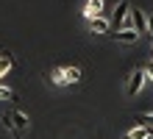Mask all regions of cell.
Returning a JSON list of instances; mask_svg holds the SVG:
<instances>
[{
	"mask_svg": "<svg viewBox=\"0 0 153 139\" xmlns=\"http://www.w3.org/2000/svg\"><path fill=\"white\" fill-rule=\"evenodd\" d=\"M145 81H148V72H145V67L131 70L128 83H125V95H128V97H137L139 92H142V86H145Z\"/></svg>",
	"mask_w": 153,
	"mask_h": 139,
	"instance_id": "obj_1",
	"label": "cell"
},
{
	"mask_svg": "<svg viewBox=\"0 0 153 139\" xmlns=\"http://www.w3.org/2000/svg\"><path fill=\"white\" fill-rule=\"evenodd\" d=\"M11 114V125H14V139H22L25 134H28V125H31V120H28V114L25 111H20V109H14V111H8Z\"/></svg>",
	"mask_w": 153,
	"mask_h": 139,
	"instance_id": "obj_2",
	"label": "cell"
},
{
	"mask_svg": "<svg viewBox=\"0 0 153 139\" xmlns=\"http://www.w3.org/2000/svg\"><path fill=\"white\" fill-rule=\"evenodd\" d=\"M128 22H131V28H134L139 36H142V33H148V17H145V11H142V8H131Z\"/></svg>",
	"mask_w": 153,
	"mask_h": 139,
	"instance_id": "obj_3",
	"label": "cell"
},
{
	"mask_svg": "<svg viewBox=\"0 0 153 139\" xmlns=\"http://www.w3.org/2000/svg\"><path fill=\"white\" fill-rule=\"evenodd\" d=\"M128 14H131V3H128V0H120V3H117V8H114L111 25L123 28V25H125V20H128Z\"/></svg>",
	"mask_w": 153,
	"mask_h": 139,
	"instance_id": "obj_4",
	"label": "cell"
},
{
	"mask_svg": "<svg viewBox=\"0 0 153 139\" xmlns=\"http://www.w3.org/2000/svg\"><path fill=\"white\" fill-rule=\"evenodd\" d=\"M114 42H120V45H137L139 42V33L134 31V28H120V31H114Z\"/></svg>",
	"mask_w": 153,
	"mask_h": 139,
	"instance_id": "obj_5",
	"label": "cell"
},
{
	"mask_svg": "<svg viewBox=\"0 0 153 139\" xmlns=\"http://www.w3.org/2000/svg\"><path fill=\"white\" fill-rule=\"evenodd\" d=\"M84 17H86V22H89V20H95V17H103V0H86V6H84Z\"/></svg>",
	"mask_w": 153,
	"mask_h": 139,
	"instance_id": "obj_6",
	"label": "cell"
},
{
	"mask_svg": "<svg viewBox=\"0 0 153 139\" xmlns=\"http://www.w3.org/2000/svg\"><path fill=\"white\" fill-rule=\"evenodd\" d=\"M89 31H92V33H109L111 22L106 20V17H95V20H89Z\"/></svg>",
	"mask_w": 153,
	"mask_h": 139,
	"instance_id": "obj_7",
	"label": "cell"
},
{
	"mask_svg": "<svg viewBox=\"0 0 153 139\" xmlns=\"http://www.w3.org/2000/svg\"><path fill=\"white\" fill-rule=\"evenodd\" d=\"M64 70V81H67V86H75V83L81 81V70L78 67H61Z\"/></svg>",
	"mask_w": 153,
	"mask_h": 139,
	"instance_id": "obj_8",
	"label": "cell"
},
{
	"mask_svg": "<svg viewBox=\"0 0 153 139\" xmlns=\"http://www.w3.org/2000/svg\"><path fill=\"white\" fill-rule=\"evenodd\" d=\"M150 131H148V125H137V128H131L128 134H125V139H145Z\"/></svg>",
	"mask_w": 153,
	"mask_h": 139,
	"instance_id": "obj_9",
	"label": "cell"
},
{
	"mask_svg": "<svg viewBox=\"0 0 153 139\" xmlns=\"http://www.w3.org/2000/svg\"><path fill=\"white\" fill-rule=\"evenodd\" d=\"M11 64H14V59H11V56H8V53H0V78H3V75H8Z\"/></svg>",
	"mask_w": 153,
	"mask_h": 139,
	"instance_id": "obj_10",
	"label": "cell"
},
{
	"mask_svg": "<svg viewBox=\"0 0 153 139\" xmlns=\"http://www.w3.org/2000/svg\"><path fill=\"white\" fill-rule=\"evenodd\" d=\"M50 81L56 83V86H67V81H64V70L56 67V70H53V75H50Z\"/></svg>",
	"mask_w": 153,
	"mask_h": 139,
	"instance_id": "obj_11",
	"label": "cell"
},
{
	"mask_svg": "<svg viewBox=\"0 0 153 139\" xmlns=\"http://www.w3.org/2000/svg\"><path fill=\"white\" fill-rule=\"evenodd\" d=\"M0 123H3V128H6L8 134H14V125H11V114H8V111L3 114V120H0Z\"/></svg>",
	"mask_w": 153,
	"mask_h": 139,
	"instance_id": "obj_12",
	"label": "cell"
},
{
	"mask_svg": "<svg viewBox=\"0 0 153 139\" xmlns=\"http://www.w3.org/2000/svg\"><path fill=\"white\" fill-rule=\"evenodd\" d=\"M0 100H14V92L8 86H3V83H0Z\"/></svg>",
	"mask_w": 153,
	"mask_h": 139,
	"instance_id": "obj_13",
	"label": "cell"
},
{
	"mask_svg": "<svg viewBox=\"0 0 153 139\" xmlns=\"http://www.w3.org/2000/svg\"><path fill=\"white\" fill-rule=\"evenodd\" d=\"M145 72H148V78H150V81H153V59H150V61H148V64H145Z\"/></svg>",
	"mask_w": 153,
	"mask_h": 139,
	"instance_id": "obj_14",
	"label": "cell"
},
{
	"mask_svg": "<svg viewBox=\"0 0 153 139\" xmlns=\"http://www.w3.org/2000/svg\"><path fill=\"white\" fill-rule=\"evenodd\" d=\"M148 36H150V39H153V17H150V20H148Z\"/></svg>",
	"mask_w": 153,
	"mask_h": 139,
	"instance_id": "obj_15",
	"label": "cell"
},
{
	"mask_svg": "<svg viewBox=\"0 0 153 139\" xmlns=\"http://www.w3.org/2000/svg\"><path fill=\"white\" fill-rule=\"evenodd\" d=\"M145 139H153V134H148V136H145Z\"/></svg>",
	"mask_w": 153,
	"mask_h": 139,
	"instance_id": "obj_16",
	"label": "cell"
}]
</instances>
